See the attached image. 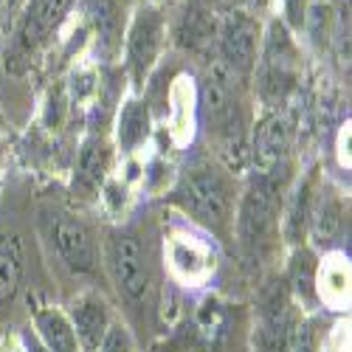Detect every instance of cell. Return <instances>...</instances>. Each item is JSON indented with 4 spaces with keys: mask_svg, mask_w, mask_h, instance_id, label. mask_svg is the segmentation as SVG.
Listing matches in <instances>:
<instances>
[{
    "mask_svg": "<svg viewBox=\"0 0 352 352\" xmlns=\"http://www.w3.org/2000/svg\"><path fill=\"white\" fill-rule=\"evenodd\" d=\"M197 110L209 138L220 146V153H240L243 158L251 155L248 119L240 99V79L228 74L220 63H214L200 82Z\"/></svg>",
    "mask_w": 352,
    "mask_h": 352,
    "instance_id": "obj_1",
    "label": "cell"
},
{
    "mask_svg": "<svg viewBox=\"0 0 352 352\" xmlns=\"http://www.w3.org/2000/svg\"><path fill=\"white\" fill-rule=\"evenodd\" d=\"M172 200L184 214H189L195 223L206 226L217 237L231 228L237 195L228 181L226 169H220L212 161H195L181 175L172 189Z\"/></svg>",
    "mask_w": 352,
    "mask_h": 352,
    "instance_id": "obj_2",
    "label": "cell"
},
{
    "mask_svg": "<svg viewBox=\"0 0 352 352\" xmlns=\"http://www.w3.org/2000/svg\"><path fill=\"white\" fill-rule=\"evenodd\" d=\"M282 212V181L271 172H254L234 206V234L240 248L254 259L271 245L274 231L279 228Z\"/></svg>",
    "mask_w": 352,
    "mask_h": 352,
    "instance_id": "obj_3",
    "label": "cell"
},
{
    "mask_svg": "<svg viewBox=\"0 0 352 352\" xmlns=\"http://www.w3.org/2000/svg\"><path fill=\"white\" fill-rule=\"evenodd\" d=\"M104 259H107L113 285L127 305L150 302L155 279H153L150 259H146V248L133 231H110L104 245Z\"/></svg>",
    "mask_w": 352,
    "mask_h": 352,
    "instance_id": "obj_4",
    "label": "cell"
},
{
    "mask_svg": "<svg viewBox=\"0 0 352 352\" xmlns=\"http://www.w3.org/2000/svg\"><path fill=\"white\" fill-rule=\"evenodd\" d=\"M164 43H166L164 12L153 3L138 6L124 32V68L135 91H141L146 79H150V74L155 71Z\"/></svg>",
    "mask_w": 352,
    "mask_h": 352,
    "instance_id": "obj_5",
    "label": "cell"
},
{
    "mask_svg": "<svg viewBox=\"0 0 352 352\" xmlns=\"http://www.w3.org/2000/svg\"><path fill=\"white\" fill-rule=\"evenodd\" d=\"M299 307L293 305L287 285L274 282L262 290L256 302V318L251 330V349L254 352H290L293 327L299 321Z\"/></svg>",
    "mask_w": 352,
    "mask_h": 352,
    "instance_id": "obj_6",
    "label": "cell"
},
{
    "mask_svg": "<svg viewBox=\"0 0 352 352\" xmlns=\"http://www.w3.org/2000/svg\"><path fill=\"white\" fill-rule=\"evenodd\" d=\"M256 85L265 102H279L287 96L296 79V54H293L290 34L282 23H274L265 43L259 45L256 56Z\"/></svg>",
    "mask_w": 352,
    "mask_h": 352,
    "instance_id": "obj_7",
    "label": "cell"
},
{
    "mask_svg": "<svg viewBox=\"0 0 352 352\" xmlns=\"http://www.w3.org/2000/svg\"><path fill=\"white\" fill-rule=\"evenodd\" d=\"M217 63L237 79L248 76L259 56V25L245 12H228L217 25Z\"/></svg>",
    "mask_w": 352,
    "mask_h": 352,
    "instance_id": "obj_8",
    "label": "cell"
},
{
    "mask_svg": "<svg viewBox=\"0 0 352 352\" xmlns=\"http://www.w3.org/2000/svg\"><path fill=\"white\" fill-rule=\"evenodd\" d=\"M54 245L56 254L65 265L79 274V276H91L99 271V243L94 228L79 217H60L54 223Z\"/></svg>",
    "mask_w": 352,
    "mask_h": 352,
    "instance_id": "obj_9",
    "label": "cell"
},
{
    "mask_svg": "<svg viewBox=\"0 0 352 352\" xmlns=\"http://www.w3.org/2000/svg\"><path fill=\"white\" fill-rule=\"evenodd\" d=\"M68 321L74 327L79 352H96L104 333L113 324V307L107 305V299L96 290H85L79 296H74L68 302Z\"/></svg>",
    "mask_w": 352,
    "mask_h": 352,
    "instance_id": "obj_10",
    "label": "cell"
},
{
    "mask_svg": "<svg viewBox=\"0 0 352 352\" xmlns=\"http://www.w3.org/2000/svg\"><path fill=\"white\" fill-rule=\"evenodd\" d=\"M110 166H113V144L102 135H87L76 153L71 192L79 200H96L110 178Z\"/></svg>",
    "mask_w": 352,
    "mask_h": 352,
    "instance_id": "obj_11",
    "label": "cell"
},
{
    "mask_svg": "<svg viewBox=\"0 0 352 352\" xmlns=\"http://www.w3.org/2000/svg\"><path fill=\"white\" fill-rule=\"evenodd\" d=\"M251 158L256 164L254 172H271L279 175V169H287V155H290V130L287 122L279 113L262 116L259 124L254 127V141H251Z\"/></svg>",
    "mask_w": 352,
    "mask_h": 352,
    "instance_id": "obj_12",
    "label": "cell"
},
{
    "mask_svg": "<svg viewBox=\"0 0 352 352\" xmlns=\"http://www.w3.org/2000/svg\"><path fill=\"white\" fill-rule=\"evenodd\" d=\"M307 228H310L316 248H330L341 240V234L346 228V206H344V197L336 189L321 186L318 192H313Z\"/></svg>",
    "mask_w": 352,
    "mask_h": 352,
    "instance_id": "obj_13",
    "label": "cell"
},
{
    "mask_svg": "<svg viewBox=\"0 0 352 352\" xmlns=\"http://www.w3.org/2000/svg\"><path fill=\"white\" fill-rule=\"evenodd\" d=\"M166 262L172 274L186 285H203L214 271L212 248L186 234H172L166 243Z\"/></svg>",
    "mask_w": 352,
    "mask_h": 352,
    "instance_id": "obj_14",
    "label": "cell"
},
{
    "mask_svg": "<svg viewBox=\"0 0 352 352\" xmlns=\"http://www.w3.org/2000/svg\"><path fill=\"white\" fill-rule=\"evenodd\" d=\"M74 0H28L23 25H20V48L25 54L37 51L65 20Z\"/></svg>",
    "mask_w": 352,
    "mask_h": 352,
    "instance_id": "obj_15",
    "label": "cell"
},
{
    "mask_svg": "<svg viewBox=\"0 0 352 352\" xmlns=\"http://www.w3.org/2000/svg\"><path fill=\"white\" fill-rule=\"evenodd\" d=\"M153 135V110L141 96L124 99L116 116V146L124 155H135Z\"/></svg>",
    "mask_w": 352,
    "mask_h": 352,
    "instance_id": "obj_16",
    "label": "cell"
},
{
    "mask_svg": "<svg viewBox=\"0 0 352 352\" xmlns=\"http://www.w3.org/2000/svg\"><path fill=\"white\" fill-rule=\"evenodd\" d=\"M316 271H318V256L307 245H296L290 256V268H287V293L293 305L302 313L318 310V296H316Z\"/></svg>",
    "mask_w": 352,
    "mask_h": 352,
    "instance_id": "obj_17",
    "label": "cell"
},
{
    "mask_svg": "<svg viewBox=\"0 0 352 352\" xmlns=\"http://www.w3.org/2000/svg\"><path fill=\"white\" fill-rule=\"evenodd\" d=\"M32 333L48 352H79L74 327L63 307L43 305L32 310Z\"/></svg>",
    "mask_w": 352,
    "mask_h": 352,
    "instance_id": "obj_18",
    "label": "cell"
},
{
    "mask_svg": "<svg viewBox=\"0 0 352 352\" xmlns=\"http://www.w3.org/2000/svg\"><path fill=\"white\" fill-rule=\"evenodd\" d=\"M316 296H318V307L346 310V305H349V262L344 256H333L327 262L318 259Z\"/></svg>",
    "mask_w": 352,
    "mask_h": 352,
    "instance_id": "obj_19",
    "label": "cell"
},
{
    "mask_svg": "<svg viewBox=\"0 0 352 352\" xmlns=\"http://www.w3.org/2000/svg\"><path fill=\"white\" fill-rule=\"evenodd\" d=\"M23 243L17 234H0V310L17 299L23 287Z\"/></svg>",
    "mask_w": 352,
    "mask_h": 352,
    "instance_id": "obj_20",
    "label": "cell"
},
{
    "mask_svg": "<svg viewBox=\"0 0 352 352\" xmlns=\"http://www.w3.org/2000/svg\"><path fill=\"white\" fill-rule=\"evenodd\" d=\"M91 20H94V32H96V48L102 51L104 60H113L124 43L119 12H116L113 0H91Z\"/></svg>",
    "mask_w": 352,
    "mask_h": 352,
    "instance_id": "obj_21",
    "label": "cell"
},
{
    "mask_svg": "<svg viewBox=\"0 0 352 352\" xmlns=\"http://www.w3.org/2000/svg\"><path fill=\"white\" fill-rule=\"evenodd\" d=\"M175 37H178V43H181L184 48L200 51V48H206V45H212V43L217 40V25H214V20H212L206 12L192 9V12H186V17L181 20Z\"/></svg>",
    "mask_w": 352,
    "mask_h": 352,
    "instance_id": "obj_22",
    "label": "cell"
},
{
    "mask_svg": "<svg viewBox=\"0 0 352 352\" xmlns=\"http://www.w3.org/2000/svg\"><path fill=\"white\" fill-rule=\"evenodd\" d=\"M327 344V330H324V316L318 310L302 313L296 327H293V341L290 352H324Z\"/></svg>",
    "mask_w": 352,
    "mask_h": 352,
    "instance_id": "obj_23",
    "label": "cell"
},
{
    "mask_svg": "<svg viewBox=\"0 0 352 352\" xmlns=\"http://www.w3.org/2000/svg\"><path fill=\"white\" fill-rule=\"evenodd\" d=\"M96 352H135V338L122 318H113V324L104 333Z\"/></svg>",
    "mask_w": 352,
    "mask_h": 352,
    "instance_id": "obj_24",
    "label": "cell"
},
{
    "mask_svg": "<svg viewBox=\"0 0 352 352\" xmlns=\"http://www.w3.org/2000/svg\"><path fill=\"white\" fill-rule=\"evenodd\" d=\"M20 341H23V349H25V352H48V349H45V346L37 341V336L32 333V327L20 333Z\"/></svg>",
    "mask_w": 352,
    "mask_h": 352,
    "instance_id": "obj_25",
    "label": "cell"
},
{
    "mask_svg": "<svg viewBox=\"0 0 352 352\" xmlns=\"http://www.w3.org/2000/svg\"><path fill=\"white\" fill-rule=\"evenodd\" d=\"M0 352H25L20 336H12V338H3V341H0Z\"/></svg>",
    "mask_w": 352,
    "mask_h": 352,
    "instance_id": "obj_26",
    "label": "cell"
}]
</instances>
